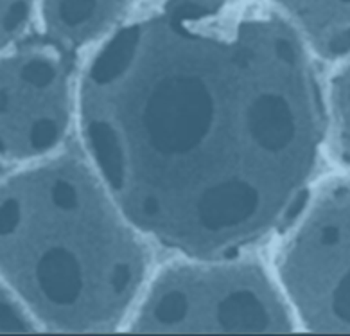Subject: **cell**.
I'll return each mask as SVG.
<instances>
[{
  "instance_id": "obj_8",
  "label": "cell",
  "mask_w": 350,
  "mask_h": 336,
  "mask_svg": "<svg viewBox=\"0 0 350 336\" xmlns=\"http://www.w3.org/2000/svg\"><path fill=\"white\" fill-rule=\"evenodd\" d=\"M329 131L336 157L350 169V62L332 77L329 90Z\"/></svg>"
},
{
  "instance_id": "obj_6",
  "label": "cell",
  "mask_w": 350,
  "mask_h": 336,
  "mask_svg": "<svg viewBox=\"0 0 350 336\" xmlns=\"http://www.w3.org/2000/svg\"><path fill=\"white\" fill-rule=\"evenodd\" d=\"M304 45L329 62L350 58V0H271Z\"/></svg>"
},
{
  "instance_id": "obj_3",
  "label": "cell",
  "mask_w": 350,
  "mask_h": 336,
  "mask_svg": "<svg viewBox=\"0 0 350 336\" xmlns=\"http://www.w3.org/2000/svg\"><path fill=\"white\" fill-rule=\"evenodd\" d=\"M135 333H289V306L259 264H178L157 277Z\"/></svg>"
},
{
  "instance_id": "obj_7",
  "label": "cell",
  "mask_w": 350,
  "mask_h": 336,
  "mask_svg": "<svg viewBox=\"0 0 350 336\" xmlns=\"http://www.w3.org/2000/svg\"><path fill=\"white\" fill-rule=\"evenodd\" d=\"M133 4L135 0H42V18L54 42L83 47L116 31Z\"/></svg>"
},
{
  "instance_id": "obj_1",
  "label": "cell",
  "mask_w": 350,
  "mask_h": 336,
  "mask_svg": "<svg viewBox=\"0 0 350 336\" xmlns=\"http://www.w3.org/2000/svg\"><path fill=\"white\" fill-rule=\"evenodd\" d=\"M228 4L162 0L111 33L81 81L85 146L120 211L200 259L252 245L289 216L323 133L297 31Z\"/></svg>"
},
{
  "instance_id": "obj_9",
  "label": "cell",
  "mask_w": 350,
  "mask_h": 336,
  "mask_svg": "<svg viewBox=\"0 0 350 336\" xmlns=\"http://www.w3.org/2000/svg\"><path fill=\"white\" fill-rule=\"evenodd\" d=\"M34 0H0V49L18 38L27 27Z\"/></svg>"
},
{
  "instance_id": "obj_10",
  "label": "cell",
  "mask_w": 350,
  "mask_h": 336,
  "mask_svg": "<svg viewBox=\"0 0 350 336\" xmlns=\"http://www.w3.org/2000/svg\"><path fill=\"white\" fill-rule=\"evenodd\" d=\"M31 331H34L33 318L16 298L11 297L4 288H0V333Z\"/></svg>"
},
{
  "instance_id": "obj_2",
  "label": "cell",
  "mask_w": 350,
  "mask_h": 336,
  "mask_svg": "<svg viewBox=\"0 0 350 336\" xmlns=\"http://www.w3.org/2000/svg\"><path fill=\"white\" fill-rule=\"evenodd\" d=\"M146 264L131 221L79 157L47 160L0 185V277L44 326L113 329Z\"/></svg>"
},
{
  "instance_id": "obj_5",
  "label": "cell",
  "mask_w": 350,
  "mask_h": 336,
  "mask_svg": "<svg viewBox=\"0 0 350 336\" xmlns=\"http://www.w3.org/2000/svg\"><path fill=\"white\" fill-rule=\"evenodd\" d=\"M70 74L56 53L25 49L0 60V157L38 159L70 125Z\"/></svg>"
},
{
  "instance_id": "obj_4",
  "label": "cell",
  "mask_w": 350,
  "mask_h": 336,
  "mask_svg": "<svg viewBox=\"0 0 350 336\" xmlns=\"http://www.w3.org/2000/svg\"><path fill=\"white\" fill-rule=\"evenodd\" d=\"M277 264L284 293L309 331L350 333V178L318 192Z\"/></svg>"
}]
</instances>
